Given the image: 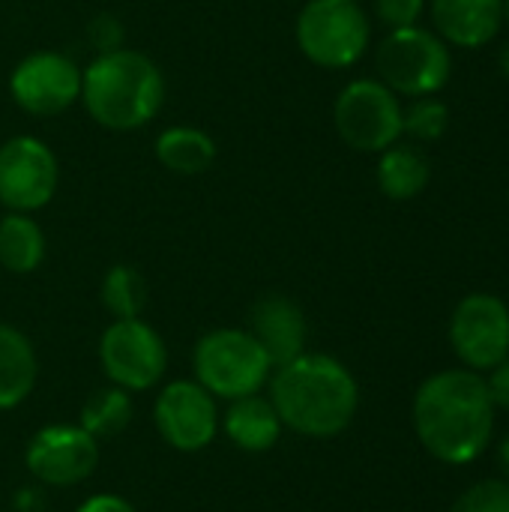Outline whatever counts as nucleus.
Segmentation results:
<instances>
[{"mask_svg": "<svg viewBox=\"0 0 509 512\" xmlns=\"http://www.w3.org/2000/svg\"><path fill=\"white\" fill-rule=\"evenodd\" d=\"M60 183V162L39 135H12L0 144V207L9 213L45 210Z\"/></svg>", "mask_w": 509, "mask_h": 512, "instance_id": "8", "label": "nucleus"}, {"mask_svg": "<svg viewBox=\"0 0 509 512\" xmlns=\"http://www.w3.org/2000/svg\"><path fill=\"white\" fill-rule=\"evenodd\" d=\"M375 3V15L387 30H402V27H417L423 12H426V0H372Z\"/></svg>", "mask_w": 509, "mask_h": 512, "instance_id": "25", "label": "nucleus"}, {"mask_svg": "<svg viewBox=\"0 0 509 512\" xmlns=\"http://www.w3.org/2000/svg\"><path fill=\"white\" fill-rule=\"evenodd\" d=\"M99 363L114 387L126 393L150 390L168 369L165 339L144 318H120L99 339Z\"/></svg>", "mask_w": 509, "mask_h": 512, "instance_id": "10", "label": "nucleus"}, {"mask_svg": "<svg viewBox=\"0 0 509 512\" xmlns=\"http://www.w3.org/2000/svg\"><path fill=\"white\" fill-rule=\"evenodd\" d=\"M153 156L156 162L180 177H198L213 168L219 156V144L210 132L186 123L165 126L156 141H153Z\"/></svg>", "mask_w": 509, "mask_h": 512, "instance_id": "16", "label": "nucleus"}, {"mask_svg": "<svg viewBox=\"0 0 509 512\" xmlns=\"http://www.w3.org/2000/svg\"><path fill=\"white\" fill-rule=\"evenodd\" d=\"M0 273H3V270H0Z\"/></svg>", "mask_w": 509, "mask_h": 512, "instance_id": "34", "label": "nucleus"}, {"mask_svg": "<svg viewBox=\"0 0 509 512\" xmlns=\"http://www.w3.org/2000/svg\"><path fill=\"white\" fill-rule=\"evenodd\" d=\"M507 201H509V195H507Z\"/></svg>", "mask_w": 509, "mask_h": 512, "instance_id": "33", "label": "nucleus"}, {"mask_svg": "<svg viewBox=\"0 0 509 512\" xmlns=\"http://www.w3.org/2000/svg\"><path fill=\"white\" fill-rule=\"evenodd\" d=\"M486 390H489V399H492V405H495V408H504V411H509V357L489 372V378H486Z\"/></svg>", "mask_w": 509, "mask_h": 512, "instance_id": "27", "label": "nucleus"}, {"mask_svg": "<svg viewBox=\"0 0 509 512\" xmlns=\"http://www.w3.org/2000/svg\"><path fill=\"white\" fill-rule=\"evenodd\" d=\"M192 366H195V381L213 399H228V402L261 393V387L273 375V363L264 354V348L255 342L249 330H237V327L204 333L195 345Z\"/></svg>", "mask_w": 509, "mask_h": 512, "instance_id": "5", "label": "nucleus"}, {"mask_svg": "<svg viewBox=\"0 0 509 512\" xmlns=\"http://www.w3.org/2000/svg\"><path fill=\"white\" fill-rule=\"evenodd\" d=\"M351 3H360V6H363V3H366V0H351Z\"/></svg>", "mask_w": 509, "mask_h": 512, "instance_id": "32", "label": "nucleus"}, {"mask_svg": "<svg viewBox=\"0 0 509 512\" xmlns=\"http://www.w3.org/2000/svg\"><path fill=\"white\" fill-rule=\"evenodd\" d=\"M300 54L321 69H351L372 45V18L351 0H306L294 21Z\"/></svg>", "mask_w": 509, "mask_h": 512, "instance_id": "4", "label": "nucleus"}, {"mask_svg": "<svg viewBox=\"0 0 509 512\" xmlns=\"http://www.w3.org/2000/svg\"><path fill=\"white\" fill-rule=\"evenodd\" d=\"M504 21L509 24V0H504Z\"/></svg>", "mask_w": 509, "mask_h": 512, "instance_id": "31", "label": "nucleus"}, {"mask_svg": "<svg viewBox=\"0 0 509 512\" xmlns=\"http://www.w3.org/2000/svg\"><path fill=\"white\" fill-rule=\"evenodd\" d=\"M48 240L33 213H3L0 216V270L27 276L45 261Z\"/></svg>", "mask_w": 509, "mask_h": 512, "instance_id": "20", "label": "nucleus"}, {"mask_svg": "<svg viewBox=\"0 0 509 512\" xmlns=\"http://www.w3.org/2000/svg\"><path fill=\"white\" fill-rule=\"evenodd\" d=\"M225 435L231 438L234 447L246 450V453H267L276 447L279 435H282V420L273 408L270 399L252 393L243 399H234L225 420H222Z\"/></svg>", "mask_w": 509, "mask_h": 512, "instance_id": "17", "label": "nucleus"}, {"mask_svg": "<svg viewBox=\"0 0 509 512\" xmlns=\"http://www.w3.org/2000/svg\"><path fill=\"white\" fill-rule=\"evenodd\" d=\"M75 512H135V507L117 495H93L87 498Z\"/></svg>", "mask_w": 509, "mask_h": 512, "instance_id": "28", "label": "nucleus"}, {"mask_svg": "<svg viewBox=\"0 0 509 512\" xmlns=\"http://www.w3.org/2000/svg\"><path fill=\"white\" fill-rule=\"evenodd\" d=\"M168 96L165 72L138 48L96 54L81 69V105L87 117L108 132H135L153 123Z\"/></svg>", "mask_w": 509, "mask_h": 512, "instance_id": "3", "label": "nucleus"}, {"mask_svg": "<svg viewBox=\"0 0 509 512\" xmlns=\"http://www.w3.org/2000/svg\"><path fill=\"white\" fill-rule=\"evenodd\" d=\"M450 345L471 372H492L509 357V306L495 294H468L450 318Z\"/></svg>", "mask_w": 509, "mask_h": 512, "instance_id": "11", "label": "nucleus"}, {"mask_svg": "<svg viewBox=\"0 0 509 512\" xmlns=\"http://www.w3.org/2000/svg\"><path fill=\"white\" fill-rule=\"evenodd\" d=\"M129 420H132V399H129V393L123 387H105V390H96L84 402L78 426L99 441V438L120 435L129 426Z\"/></svg>", "mask_w": 509, "mask_h": 512, "instance_id": "21", "label": "nucleus"}, {"mask_svg": "<svg viewBox=\"0 0 509 512\" xmlns=\"http://www.w3.org/2000/svg\"><path fill=\"white\" fill-rule=\"evenodd\" d=\"M99 297H102V306L114 315V321H120V318H141V312L147 306V282H144V276L135 267L114 264L102 276Z\"/></svg>", "mask_w": 509, "mask_h": 512, "instance_id": "22", "label": "nucleus"}, {"mask_svg": "<svg viewBox=\"0 0 509 512\" xmlns=\"http://www.w3.org/2000/svg\"><path fill=\"white\" fill-rule=\"evenodd\" d=\"M498 66H501L504 78H509V42L501 48V54H498Z\"/></svg>", "mask_w": 509, "mask_h": 512, "instance_id": "30", "label": "nucleus"}, {"mask_svg": "<svg viewBox=\"0 0 509 512\" xmlns=\"http://www.w3.org/2000/svg\"><path fill=\"white\" fill-rule=\"evenodd\" d=\"M501 465H504V483L509 486V438L501 444Z\"/></svg>", "mask_w": 509, "mask_h": 512, "instance_id": "29", "label": "nucleus"}, {"mask_svg": "<svg viewBox=\"0 0 509 512\" xmlns=\"http://www.w3.org/2000/svg\"><path fill=\"white\" fill-rule=\"evenodd\" d=\"M414 429L438 462H477L495 435V405L486 378L471 369H447L426 378L414 396Z\"/></svg>", "mask_w": 509, "mask_h": 512, "instance_id": "1", "label": "nucleus"}, {"mask_svg": "<svg viewBox=\"0 0 509 512\" xmlns=\"http://www.w3.org/2000/svg\"><path fill=\"white\" fill-rule=\"evenodd\" d=\"M270 402L282 426L291 432L306 438H333L354 423L360 387L336 357L306 351L273 372Z\"/></svg>", "mask_w": 509, "mask_h": 512, "instance_id": "2", "label": "nucleus"}, {"mask_svg": "<svg viewBox=\"0 0 509 512\" xmlns=\"http://www.w3.org/2000/svg\"><path fill=\"white\" fill-rule=\"evenodd\" d=\"M435 33L456 48L489 45L504 24V0H432Z\"/></svg>", "mask_w": 509, "mask_h": 512, "instance_id": "15", "label": "nucleus"}, {"mask_svg": "<svg viewBox=\"0 0 509 512\" xmlns=\"http://www.w3.org/2000/svg\"><path fill=\"white\" fill-rule=\"evenodd\" d=\"M402 117V99L381 78H354L333 102V126L339 138L360 153H381L402 141Z\"/></svg>", "mask_w": 509, "mask_h": 512, "instance_id": "7", "label": "nucleus"}, {"mask_svg": "<svg viewBox=\"0 0 509 512\" xmlns=\"http://www.w3.org/2000/svg\"><path fill=\"white\" fill-rule=\"evenodd\" d=\"M36 375L39 363L30 339L18 327L0 321V411L18 408L33 393Z\"/></svg>", "mask_w": 509, "mask_h": 512, "instance_id": "18", "label": "nucleus"}, {"mask_svg": "<svg viewBox=\"0 0 509 512\" xmlns=\"http://www.w3.org/2000/svg\"><path fill=\"white\" fill-rule=\"evenodd\" d=\"M87 42L96 48V54L123 48V45H126L123 21H120L117 15H111V12H99V15L90 18V24H87Z\"/></svg>", "mask_w": 509, "mask_h": 512, "instance_id": "26", "label": "nucleus"}, {"mask_svg": "<svg viewBox=\"0 0 509 512\" xmlns=\"http://www.w3.org/2000/svg\"><path fill=\"white\" fill-rule=\"evenodd\" d=\"M378 78L396 96H435L453 72L450 45L426 27L390 30L375 51Z\"/></svg>", "mask_w": 509, "mask_h": 512, "instance_id": "6", "label": "nucleus"}, {"mask_svg": "<svg viewBox=\"0 0 509 512\" xmlns=\"http://www.w3.org/2000/svg\"><path fill=\"white\" fill-rule=\"evenodd\" d=\"M375 180H378V189L390 201H411V198H417L429 186L432 165H429V159L417 147L396 141L393 147L378 153Z\"/></svg>", "mask_w": 509, "mask_h": 512, "instance_id": "19", "label": "nucleus"}, {"mask_svg": "<svg viewBox=\"0 0 509 512\" xmlns=\"http://www.w3.org/2000/svg\"><path fill=\"white\" fill-rule=\"evenodd\" d=\"M9 96L30 117H57L81 99V66L51 48L24 54L9 72Z\"/></svg>", "mask_w": 509, "mask_h": 512, "instance_id": "9", "label": "nucleus"}, {"mask_svg": "<svg viewBox=\"0 0 509 512\" xmlns=\"http://www.w3.org/2000/svg\"><path fill=\"white\" fill-rule=\"evenodd\" d=\"M24 462L45 486H78L99 465V441L81 426H45L30 438Z\"/></svg>", "mask_w": 509, "mask_h": 512, "instance_id": "12", "label": "nucleus"}, {"mask_svg": "<svg viewBox=\"0 0 509 512\" xmlns=\"http://www.w3.org/2000/svg\"><path fill=\"white\" fill-rule=\"evenodd\" d=\"M402 126H405V135H411L414 141H438L450 126V108L447 102L435 96H417L405 108Z\"/></svg>", "mask_w": 509, "mask_h": 512, "instance_id": "23", "label": "nucleus"}, {"mask_svg": "<svg viewBox=\"0 0 509 512\" xmlns=\"http://www.w3.org/2000/svg\"><path fill=\"white\" fill-rule=\"evenodd\" d=\"M153 420L165 444L180 453H198L213 444L219 432L216 399L198 381H174L168 384L153 408Z\"/></svg>", "mask_w": 509, "mask_h": 512, "instance_id": "13", "label": "nucleus"}, {"mask_svg": "<svg viewBox=\"0 0 509 512\" xmlns=\"http://www.w3.org/2000/svg\"><path fill=\"white\" fill-rule=\"evenodd\" d=\"M249 333L255 336V342L264 348V354L270 357L273 369L297 360L300 354H306V336H309V324L303 309L282 294H267L252 306V327Z\"/></svg>", "mask_w": 509, "mask_h": 512, "instance_id": "14", "label": "nucleus"}, {"mask_svg": "<svg viewBox=\"0 0 509 512\" xmlns=\"http://www.w3.org/2000/svg\"><path fill=\"white\" fill-rule=\"evenodd\" d=\"M450 512H509V486L504 480H480L456 498Z\"/></svg>", "mask_w": 509, "mask_h": 512, "instance_id": "24", "label": "nucleus"}]
</instances>
